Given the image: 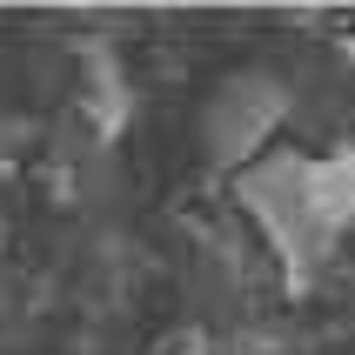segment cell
Masks as SVG:
<instances>
[{
  "label": "cell",
  "mask_w": 355,
  "mask_h": 355,
  "mask_svg": "<svg viewBox=\"0 0 355 355\" xmlns=\"http://www.w3.org/2000/svg\"><path fill=\"white\" fill-rule=\"evenodd\" d=\"M282 121H288V87L282 74L268 67H235V74H221L195 107V148L208 168L221 175H241V168H255L268 148H282Z\"/></svg>",
  "instance_id": "cell-2"
},
{
  "label": "cell",
  "mask_w": 355,
  "mask_h": 355,
  "mask_svg": "<svg viewBox=\"0 0 355 355\" xmlns=\"http://www.w3.org/2000/svg\"><path fill=\"white\" fill-rule=\"evenodd\" d=\"M235 201L275 248L288 282L309 288L355 228V148H336V155L268 148L255 168L235 175Z\"/></svg>",
  "instance_id": "cell-1"
}]
</instances>
